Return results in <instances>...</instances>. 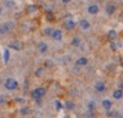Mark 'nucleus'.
I'll use <instances>...</instances> for the list:
<instances>
[{
    "label": "nucleus",
    "instance_id": "nucleus-1",
    "mask_svg": "<svg viewBox=\"0 0 123 118\" xmlns=\"http://www.w3.org/2000/svg\"><path fill=\"white\" fill-rule=\"evenodd\" d=\"M14 26H15V24L13 22H7L5 24H2L0 26V34H6V33L10 32L14 28Z\"/></svg>",
    "mask_w": 123,
    "mask_h": 118
},
{
    "label": "nucleus",
    "instance_id": "nucleus-2",
    "mask_svg": "<svg viewBox=\"0 0 123 118\" xmlns=\"http://www.w3.org/2000/svg\"><path fill=\"white\" fill-rule=\"evenodd\" d=\"M5 86L7 90H15V89H17L18 83L14 79H8L5 82Z\"/></svg>",
    "mask_w": 123,
    "mask_h": 118
},
{
    "label": "nucleus",
    "instance_id": "nucleus-3",
    "mask_svg": "<svg viewBox=\"0 0 123 118\" xmlns=\"http://www.w3.org/2000/svg\"><path fill=\"white\" fill-rule=\"evenodd\" d=\"M44 93H46V90L42 88H38L35 89V90H33L32 91V96L34 98V99H40V98H42V96H44Z\"/></svg>",
    "mask_w": 123,
    "mask_h": 118
},
{
    "label": "nucleus",
    "instance_id": "nucleus-4",
    "mask_svg": "<svg viewBox=\"0 0 123 118\" xmlns=\"http://www.w3.org/2000/svg\"><path fill=\"white\" fill-rule=\"evenodd\" d=\"M53 38L56 41H61L62 40V38H63V35H62V32L59 30H55V31H53Z\"/></svg>",
    "mask_w": 123,
    "mask_h": 118
},
{
    "label": "nucleus",
    "instance_id": "nucleus-5",
    "mask_svg": "<svg viewBox=\"0 0 123 118\" xmlns=\"http://www.w3.org/2000/svg\"><path fill=\"white\" fill-rule=\"evenodd\" d=\"M9 48L14 49V50H17V51H19L21 50V48H22V44L19 43L18 41H15V42H13V43L9 44Z\"/></svg>",
    "mask_w": 123,
    "mask_h": 118
},
{
    "label": "nucleus",
    "instance_id": "nucleus-6",
    "mask_svg": "<svg viewBox=\"0 0 123 118\" xmlns=\"http://www.w3.org/2000/svg\"><path fill=\"white\" fill-rule=\"evenodd\" d=\"M88 11H89V14L95 15V14H97L98 11H99V8L97 7L96 5H91V6H89L88 7Z\"/></svg>",
    "mask_w": 123,
    "mask_h": 118
},
{
    "label": "nucleus",
    "instance_id": "nucleus-7",
    "mask_svg": "<svg viewBox=\"0 0 123 118\" xmlns=\"http://www.w3.org/2000/svg\"><path fill=\"white\" fill-rule=\"evenodd\" d=\"M123 96V91L120 89V90H115L114 92H113V98L114 99H116V100H119V99H121Z\"/></svg>",
    "mask_w": 123,
    "mask_h": 118
},
{
    "label": "nucleus",
    "instance_id": "nucleus-8",
    "mask_svg": "<svg viewBox=\"0 0 123 118\" xmlns=\"http://www.w3.org/2000/svg\"><path fill=\"white\" fill-rule=\"evenodd\" d=\"M116 36H117V33H116V31H114V30H111L110 32H108V34H107V38H108L110 41L115 40L116 39Z\"/></svg>",
    "mask_w": 123,
    "mask_h": 118
},
{
    "label": "nucleus",
    "instance_id": "nucleus-9",
    "mask_svg": "<svg viewBox=\"0 0 123 118\" xmlns=\"http://www.w3.org/2000/svg\"><path fill=\"white\" fill-rule=\"evenodd\" d=\"M95 88H96L97 91H99V92H103V91H105V84L103 83V82H97L96 85H95Z\"/></svg>",
    "mask_w": 123,
    "mask_h": 118
},
{
    "label": "nucleus",
    "instance_id": "nucleus-10",
    "mask_svg": "<svg viewBox=\"0 0 123 118\" xmlns=\"http://www.w3.org/2000/svg\"><path fill=\"white\" fill-rule=\"evenodd\" d=\"M38 49H39V51H40L41 53H43V52H46V51H47V49H48V45L44 43V42H40L39 45H38Z\"/></svg>",
    "mask_w": 123,
    "mask_h": 118
},
{
    "label": "nucleus",
    "instance_id": "nucleus-11",
    "mask_svg": "<svg viewBox=\"0 0 123 118\" xmlns=\"http://www.w3.org/2000/svg\"><path fill=\"white\" fill-rule=\"evenodd\" d=\"M74 27H75V23L73 22V21H68V22H66L65 23V28L66 30H74Z\"/></svg>",
    "mask_w": 123,
    "mask_h": 118
},
{
    "label": "nucleus",
    "instance_id": "nucleus-12",
    "mask_svg": "<svg viewBox=\"0 0 123 118\" xmlns=\"http://www.w3.org/2000/svg\"><path fill=\"white\" fill-rule=\"evenodd\" d=\"M80 26L82 27L83 30H88L89 27H90V23L88 21H86V19H82L81 22H80Z\"/></svg>",
    "mask_w": 123,
    "mask_h": 118
},
{
    "label": "nucleus",
    "instance_id": "nucleus-13",
    "mask_svg": "<svg viewBox=\"0 0 123 118\" xmlns=\"http://www.w3.org/2000/svg\"><path fill=\"white\" fill-rule=\"evenodd\" d=\"M101 105H103V107H104L106 110H110L111 108H112V102H111L110 100H103Z\"/></svg>",
    "mask_w": 123,
    "mask_h": 118
},
{
    "label": "nucleus",
    "instance_id": "nucleus-14",
    "mask_svg": "<svg viewBox=\"0 0 123 118\" xmlns=\"http://www.w3.org/2000/svg\"><path fill=\"white\" fill-rule=\"evenodd\" d=\"M115 6L114 5H108L107 7H106V13L108 14V15H112V14H114L115 11Z\"/></svg>",
    "mask_w": 123,
    "mask_h": 118
},
{
    "label": "nucleus",
    "instance_id": "nucleus-15",
    "mask_svg": "<svg viewBox=\"0 0 123 118\" xmlns=\"http://www.w3.org/2000/svg\"><path fill=\"white\" fill-rule=\"evenodd\" d=\"M87 62H88V59L82 57V58H80V59L76 60V65L78 66H83V65H87Z\"/></svg>",
    "mask_w": 123,
    "mask_h": 118
},
{
    "label": "nucleus",
    "instance_id": "nucleus-16",
    "mask_svg": "<svg viewBox=\"0 0 123 118\" xmlns=\"http://www.w3.org/2000/svg\"><path fill=\"white\" fill-rule=\"evenodd\" d=\"M30 114V108L29 107H23V108H21V115H23V116H26V115Z\"/></svg>",
    "mask_w": 123,
    "mask_h": 118
},
{
    "label": "nucleus",
    "instance_id": "nucleus-17",
    "mask_svg": "<svg viewBox=\"0 0 123 118\" xmlns=\"http://www.w3.org/2000/svg\"><path fill=\"white\" fill-rule=\"evenodd\" d=\"M4 60H5V64H7L9 60V50L8 49H6L4 51Z\"/></svg>",
    "mask_w": 123,
    "mask_h": 118
},
{
    "label": "nucleus",
    "instance_id": "nucleus-18",
    "mask_svg": "<svg viewBox=\"0 0 123 118\" xmlns=\"http://www.w3.org/2000/svg\"><path fill=\"white\" fill-rule=\"evenodd\" d=\"M34 11H37V7H35L34 5H30V6L27 7V13L32 14V13H34Z\"/></svg>",
    "mask_w": 123,
    "mask_h": 118
},
{
    "label": "nucleus",
    "instance_id": "nucleus-19",
    "mask_svg": "<svg viewBox=\"0 0 123 118\" xmlns=\"http://www.w3.org/2000/svg\"><path fill=\"white\" fill-rule=\"evenodd\" d=\"M5 5H6L8 8H13L14 5H15V2H14V1H12V0H6V1H5Z\"/></svg>",
    "mask_w": 123,
    "mask_h": 118
},
{
    "label": "nucleus",
    "instance_id": "nucleus-20",
    "mask_svg": "<svg viewBox=\"0 0 123 118\" xmlns=\"http://www.w3.org/2000/svg\"><path fill=\"white\" fill-rule=\"evenodd\" d=\"M79 44H80V39L74 38V39L72 40V45H74V47H79Z\"/></svg>",
    "mask_w": 123,
    "mask_h": 118
},
{
    "label": "nucleus",
    "instance_id": "nucleus-21",
    "mask_svg": "<svg viewBox=\"0 0 123 118\" xmlns=\"http://www.w3.org/2000/svg\"><path fill=\"white\" fill-rule=\"evenodd\" d=\"M74 103H73V102H71V101H68V102H67V103H66V108H67V109H70V110H72V109H74Z\"/></svg>",
    "mask_w": 123,
    "mask_h": 118
},
{
    "label": "nucleus",
    "instance_id": "nucleus-22",
    "mask_svg": "<svg viewBox=\"0 0 123 118\" xmlns=\"http://www.w3.org/2000/svg\"><path fill=\"white\" fill-rule=\"evenodd\" d=\"M55 105H56V109H57V110H59V109H62V108H63V106H62V103H61V102H59L58 100L55 101Z\"/></svg>",
    "mask_w": 123,
    "mask_h": 118
},
{
    "label": "nucleus",
    "instance_id": "nucleus-23",
    "mask_svg": "<svg viewBox=\"0 0 123 118\" xmlns=\"http://www.w3.org/2000/svg\"><path fill=\"white\" fill-rule=\"evenodd\" d=\"M44 34L46 35H51L53 34V30H51V28H46V30H44Z\"/></svg>",
    "mask_w": 123,
    "mask_h": 118
},
{
    "label": "nucleus",
    "instance_id": "nucleus-24",
    "mask_svg": "<svg viewBox=\"0 0 123 118\" xmlns=\"http://www.w3.org/2000/svg\"><path fill=\"white\" fill-rule=\"evenodd\" d=\"M41 74H42V68L38 69V70H37V73H35V75H37V76H40Z\"/></svg>",
    "mask_w": 123,
    "mask_h": 118
},
{
    "label": "nucleus",
    "instance_id": "nucleus-25",
    "mask_svg": "<svg viewBox=\"0 0 123 118\" xmlns=\"http://www.w3.org/2000/svg\"><path fill=\"white\" fill-rule=\"evenodd\" d=\"M93 107H95V106H93V102H90V103H89V109H93Z\"/></svg>",
    "mask_w": 123,
    "mask_h": 118
},
{
    "label": "nucleus",
    "instance_id": "nucleus-26",
    "mask_svg": "<svg viewBox=\"0 0 123 118\" xmlns=\"http://www.w3.org/2000/svg\"><path fill=\"white\" fill-rule=\"evenodd\" d=\"M111 49H112V50H115V49H116V45H115L114 43H112L111 44Z\"/></svg>",
    "mask_w": 123,
    "mask_h": 118
},
{
    "label": "nucleus",
    "instance_id": "nucleus-27",
    "mask_svg": "<svg viewBox=\"0 0 123 118\" xmlns=\"http://www.w3.org/2000/svg\"><path fill=\"white\" fill-rule=\"evenodd\" d=\"M16 101H17V102H22V103H24V102H25V100H24V99H16Z\"/></svg>",
    "mask_w": 123,
    "mask_h": 118
},
{
    "label": "nucleus",
    "instance_id": "nucleus-28",
    "mask_svg": "<svg viewBox=\"0 0 123 118\" xmlns=\"http://www.w3.org/2000/svg\"><path fill=\"white\" fill-rule=\"evenodd\" d=\"M5 101H6V100H5L4 98H2V96H0V105H1V103H4Z\"/></svg>",
    "mask_w": 123,
    "mask_h": 118
},
{
    "label": "nucleus",
    "instance_id": "nucleus-29",
    "mask_svg": "<svg viewBox=\"0 0 123 118\" xmlns=\"http://www.w3.org/2000/svg\"><path fill=\"white\" fill-rule=\"evenodd\" d=\"M48 19H51V21H53V19H54V16H53V15H48Z\"/></svg>",
    "mask_w": 123,
    "mask_h": 118
},
{
    "label": "nucleus",
    "instance_id": "nucleus-30",
    "mask_svg": "<svg viewBox=\"0 0 123 118\" xmlns=\"http://www.w3.org/2000/svg\"><path fill=\"white\" fill-rule=\"evenodd\" d=\"M120 89H121V90L123 91V81L121 82V84H120Z\"/></svg>",
    "mask_w": 123,
    "mask_h": 118
},
{
    "label": "nucleus",
    "instance_id": "nucleus-31",
    "mask_svg": "<svg viewBox=\"0 0 123 118\" xmlns=\"http://www.w3.org/2000/svg\"><path fill=\"white\" fill-rule=\"evenodd\" d=\"M47 66H53V62L51 61H47Z\"/></svg>",
    "mask_w": 123,
    "mask_h": 118
},
{
    "label": "nucleus",
    "instance_id": "nucleus-32",
    "mask_svg": "<svg viewBox=\"0 0 123 118\" xmlns=\"http://www.w3.org/2000/svg\"><path fill=\"white\" fill-rule=\"evenodd\" d=\"M62 1H63V2H65V4H67V2H70L71 0H62Z\"/></svg>",
    "mask_w": 123,
    "mask_h": 118
},
{
    "label": "nucleus",
    "instance_id": "nucleus-33",
    "mask_svg": "<svg viewBox=\"0 0 123 118\" xmlns=\"http://www.w3.org/2000/svg\"><path fill=\"white\" fill-rule=\"evenodd\" d=\"M1 11H2V10H1V8H0V15H1Z\"/></svg>",
    "mask_w": 123,
    "mask_h": 118
},
{
    "label": "nucleus",
    "instance_id": "nucleus-34",
    "mask_svg": "<svg viewBox=\"0 0 123 118\" xmlns=\"http://www.w3.org/2000/svg\"><path fill=\"white\" fill-rule=\"evenodd\" d=\"M0 83H1V79H0Z\"/></svg>",
    "mask_w": 123,
    "mask_h": 118
}]
</instances>
